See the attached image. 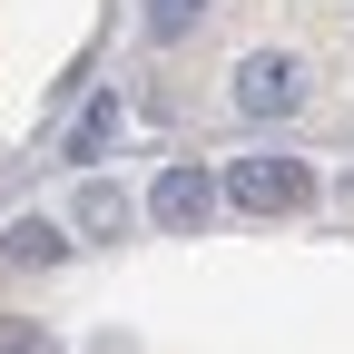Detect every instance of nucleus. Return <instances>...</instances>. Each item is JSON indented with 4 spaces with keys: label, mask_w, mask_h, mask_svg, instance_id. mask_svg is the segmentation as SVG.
Returning a JSON list of instances; mask_svg holds the SVG:
<instances>
[{
    "label": "nucleus",
    "mask_w": 354,
    "mask_h": 354,
    "mask_svg": "<svg viewBox=\"0 0 354 354\" xmlns=\"http://www.w3.org/2000/svg\"><path fill=\"white\" fill-rule=\"evenodd\" d=\"M227 197H236L246 216H295L305 197H315V177H305V158H236Z\"/></svg>",
    "instance_id": "nucleus-1"
},
{
    "label": "nucleus",
    "mask_w": 354,
    "mask_h": 354,
    "mask_svg": "<svg viewBox=\"0 0 354 354\" xmlns=\"http://www.w3.org/2000/svg\"><path fill=\"white\" fill-rule=\"evenodd\" d=\"M305 99V79H295V59H276V50H256L246 69H236V109L246 118H286Z\"/></svg>",
    "instance_id": "nucleus-2"
},
{
    "label": "nucleus",
    "mask_w": 354,
    "mask_h": 354,
    "mask_svg": "<svg viewBox=\"0 0 354 354\" xmlns=\"http://www.w3.org/2000/svg\"><path fill=\"white\" fill-rule=\"evenodd\" d=\"M148 207H158V227H207V207H216V187H207V167H167Z\"/></svg>",
    "instance_id": "nucleus-3"
},
{
    "label": "nucleus",
    "mask_w": 354,
    "mask_h": 354,
    "mask_svg": "<svg viewBox=\"0 0 354 354\" xmlns=\"http://www.w3.org/2000/svg\"><path fill=\"white\" fill-rule=\"evenodd\" d=\"M109 138H118V88H99V99L79 109V128H69V148H59V158L88 167V158H109Z\"/></svg>",
    "instance_id": "nucleus-4"
},
{
    "label": "nucleus",
    "mask_w": 354,
    "mask_h": 354,
    "mask_svg": "<svg viewBox=\"0 0 354 354\" xmlns=\"http://www.w3.org/2000/svg\"><path fill=\"white\" fill-rule=\"evenodd\" d=\"M59 256H69V236L50 227V216H20V227L0 236V266H59Z\"/></svg>",
    "instance_id": "nucleus-5"
},
{
    "label": "nucleus",
    "mask_w": 354,
    "mask_h": 354,
    "mask_svg": "<svg viewBox=\"0 0 354 354\" xmlns=\"http://www.w3.org/2000/svg\"><path fill=\"white\" fill-rule=\"evenodd\" d=\"M79 227H99V236H118V227H128V197L109 187V177H88V187H79Z\"/></svg>",
    "instance_id": "nucleus-6"
},
{
    "label": "nucleus",
    "mask_w": 354,
    "mask_h": 354,
    "mask_svg": "<svg viewBox=\"0 0 354 354\" xmlns=\"http://www.w3.org/2000/svg\"><path fill=\"white\" fill-rule=\"evenodd\" d=\"M187 20H197V0H148V39H187Z\"/></svg>",
    "instance_id": "nucleus-7"
},
{
    "label": "nucleus",
    "mask_w": 354,
    "mask_h": 354,
    "mask_svg": "<svg viewBox=\"0 0 354 354\" xmlns=\"http://www.w3.org/2000/svg\"><path fill=\"white\" fill-rule=\"evenodd\" d=\"M0 354H59V344L39 335V325H0Z\"/></svg>",
    "instance_id": "nucleus-8"
}]
</instances>
